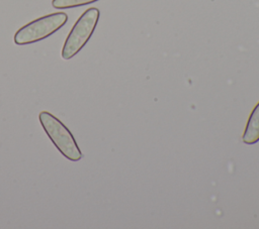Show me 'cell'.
<instances>
[{
	"label": "cell",
	"mask_w": 259,
	"mask_h": 229,
	"mask_svg": "<svg viewBox=\"0 0 259 229\" xmlns=\"http://www.w3.org/2000/svg\"><path fill=\"white\" fill-rule=\"evenodd\" d=\"M68 20L65 12H55L28 22L14 34V42L24 45L42 40L59 30Z\"/></svg>",
	"instance_id": "cell-2"
},
{
	"label": "cell",
	"mask_w": 259,
	"mask_h": 229,
	"mask_svg": "<svg viewBox=\"0 0 259 229\" xmlns=\"http://www.w3.org/2000/svg\"><path fill=\"white\" fill-rule=\"evenodd\" d=\"M96 1L98 0H53L52 5L57 9H67L87 5Z\"/></svg>",
	"instance_id": "cell-5"
},
{
	"label": "cell",
	"mask_w": 259,
	"mask_h": 229,
	"mask_svg": "<svg viewBox=\"0 0 259 229\" xmlns=\"http://www.w3.org/2000/svg\"><path fill=\"white\" fill-rule=\"evenodd\" d=\"M242 140L245 144H254L259 141V102L248 118Z\"/></svg>",
	"instance_id": "cell-4"
},
{
	"label": "cell",
	"mask_w": 259,
	"mask_h": 229,
	"mask_svg": "<svg viewBox=\"0 0 259 229\" xmlns=\"http://www.w3.org/2000/svg\"><path fill=\"white\" fill-rule=\"evenodd\" d=\"M98 19L99 10L95 7L89 8L83 12L73 25L64 42L62 48V58L64 60L72 59L83 48L93 34Z\"/></svg>",
	"instance_id": "cell-3"
},
{
	"label": "cell",
	"mask_w": 259,
	"mask_h": 229,
	"mask_svg": "<svg viewBox=\"0 0 259 229\" xmlns=\"http://www.w3.org/2000/svg\"><path fill=\"white\" fill-rule=\"evenodd\" d=\"M38 120L53 144L66 158L72 161L82 158V152L73 134L60 119L48 111H41Z\"/></svg>",
	"instance_id": "cell-1"
}]
</instances>
